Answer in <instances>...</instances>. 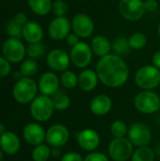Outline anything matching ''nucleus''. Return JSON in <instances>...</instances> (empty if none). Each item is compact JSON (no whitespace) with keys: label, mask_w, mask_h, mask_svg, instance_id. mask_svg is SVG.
I'll return each mask as SVG.
<instances>
[{"label":"nucleus","mask_w":160,"mask_h":161,"mask_svg":"<svg viewBox=\"0 0 160 161\" xmlns=\"http://www.w3.org/2000/svg\"><path fill=\"white\" fill-rule=\"evenodd\" d=\"M136 85L147 91L157 88L160 84V70L153 64L144 65L138 69L134 76Z\"/></svg>","instance_id":"7ed1b4c3"},{"label":"nucleus","mask_w":160,"mask_h":161,"mask_svg":"<svg viewBox=\"0 0 160 161\" xmlns=\"http://www.w3.org/2000/svg\"><path fill=\"white\" fill-rule=\"evenodd\" d=\"M113 103L111 98L107 94H98L91 100L90 104L91 111L96 116H104L112 108Z\"/></svg>","instance_id":"6ab92c4d"},{"label":"nucleus","mask_w":160,"mask_h":161,"mask_svg":"<svg viewBox=\"0 0 160 161\" xmlns=\"http://www.w3.org/2000/svg\"><path fill=\"white\" fill-rule=\"evenodd\" d=\"M52 152L48 145L40 144L35 146L32 151V158L34 161H47L49 159Z\"/></svg>","instance_id":"c756f323"},{"label":"nucleus","mask_w":160,"mask_h":161,"mask_svg":"<svg viewBox=\"0 0 160 161\" xmlns=\"http://www.w3.org/2000/svg\"><path fill=\"white\" fill-rule=\"evenodd\" d=\"M118 10L123 18L130 22L141 20L146 12L143 0H120Z\"/></svg>","instance_id":"0eeeda50"},{"label":"nucleus","mask_w":160,"mask_h":161,"mask_svg":"<svg viewBox=\"0 0 160 161\" xmlns=\"http://www.w3.org/2000/svg\"><path fill=\"white\" fill-rule=\"evenodd\" d=\"M69 54L73 65L79 69L87 68L91 63L93 58V52L91 50V44L81 41L76 45L72 47Z\"/></svg>","instance_id":"1a4fd4ad"},{"label":"nucleus","mask_w":160,"mask_h":161,"mask_svg":"<svg viewBox=\"0 0 160 161\" xmlns=\"http://www.w3.org/2000/svg\"><path fill=\"white\" fill-rule=\"evenodd\" d=\"M0 147L7 155H15L21 147V142L18 136L13 132H5L0 136Z\"/></svg>","instance_id":"4be33fe9"},{"label":"nucleus","mask_w":160,"mask_h":161,"mask_svg":"<svg viewBox=\"0 0 160 161\" xmlns=\"http://www.w3.org/2000/svg\"><path fill=\"white\" fill-rule=\"evenodd\" d=\"M129 41L126 37H117L112 42V51L118 56H125L131 52Z\"/></svg>","instance_id":"b1692460"},{"label":"nucleus","mask_w":160,"mask_h":161,"mask_svg":"<svg viewBox=\"0 0 160 161\" xmlns=\"http://www.w3.org/2000/svg\"><path fill=\"white\" fill-rule=\"evenodd\" d=\"M3 159V151L2 149H0V161H2Z\"/></svg>","instance_id":"37998d69"},{"label":"nucleus","mask_w":160,"mask_h":161,"mask_svg":"<svg viewBox=\"0 0 160 161\" xmlns=\"http://www.w3.org/2000/svg\"><path fill=\"white\" fill-rule=\"evenodd\" d=\"M157 33H158V36H159L160 38V23L159 25H158V26H157Z\"/></svg>","instance_id":"c03bdc74"},{"label":"nucleus","mask_w":160,"mask_h":161,"mask_svg":"<svg viewBox=\"0 0 160 161\" xmlns=\"http://www.w3.org/2000/svg\"><path fill=\"white\" fill-rule=\"evenodd\" d=\"M54 110L52 98L47 95H39L30 104V113L38 122L48 121L53 116Z\"/></svg>","instance_id":"39448f33"},{"label":"nucleus","mask_w":160,"mask_h":161,"mask_svg":"<svg viewBox=\"0 0 160 161\" xmlns=\"http://www.w3.org/2000/svg\"><path fill=\"white\" fill-rule=\"evenodd\" d=\"M65 42H66V43L69 45V46H71V47H73V46H74V45H76L79 42H80V38L75 34V33H74V32H71L67 37H66V39H65Z\"/></svg>","instance_id":"4c0bfd02"},{"label":"nucleus","mask_w":160,"mask_h":161,"mask_svg":"<svg viewBox=\"0 0 160 161\" xmlns=\"http://www.w3.org/2000/svg\"><path fill=\"white\" fill-rule=\"evenodd\" d=\"M95 71L99 81L108 88H120L124 86L130 75V70L123 57L111 53L99 58Z\"/></svg>","instance_id":"f257e3e1"},{"label":"nucleus","mask_w":160,"mask_h":161,"mask_svg":"<svg viewBox=\"0 0 160 161\" xmlns=\"http://www.w3.org/2000/svg\"><path fill=\"white\" fill-rule=\"evenodd\" d=\"M45 50H46L45 45L41 43V42H35V43H28L26 47V55L30 58L37 59V58H41L44 55Z\"/></svg>","instance_id":"7c9ffc66"},{"label":"nucleus","mask_w":160,"mask_h":161,"mask_svg":"<svg viewBox=\"0 0 160 161\" xmlns=\"http://www.w3.org/2000/svg\"><path fill=\"white\" fill-rule=\"evenodd\" d=\"M60 161H84V158L76 152H69L62 156Z\"/></svg>","instance_id":"e433bc0d"},{"label":"nucleus","mask_w":160,"mask_h":161,"mask_svg":"<svg viewBox=\"0 0 160 161\" xmlns=\"http://www.w3.org/2000/svg\"><path fill=\"white\" fill-rule=\"evenodd\" d=\"M11 63L5 58L3 56H0V78L6 77L10 74L11 71Z\"/></svg>","instance_id":"f704fd0d"},{"label":"nucleus","mask_w":160,"mask_h":161,"mask_svg":"<svg viewBox=\"0 0 160 161\" xmlns=\"http://www.w3.org/2000/svg\"><path fill=\"white\" fill-rule=\"evenodd\" d=\"M1 49H2V47H1V46H0V51H1Z\"/></svg>","instance_id":"a18cd8bd"},{"label":"nucleus","mask_w":160,"mask_h":161,"mask_svg":"<svg viewBox=\"0 0 160 161\" xmlns=\"http://www.w3.org/2000/svg\"><path fill=\"white\" fill-rule=\"evenodd\" d=\"M159 87H160V84H159Z\"/></svg>","instance_id":"49530a36"},{"label":"nucleus","mask_w":160,"mask_h":161,"mask_svg":"<svg viewBox=\"0 0 160 161\" xmlns=\"http://www.w3.org/2000/svg\"><path fill=\"white\" fill-rule=\"evenodd\" d=\"M99 82V77L95 70L89 68L82 69L78 75V87L81 91L85 92H90L93 91Z\"/></svg>","instance_id":"a211bd4d"},{"label":"nucleus","mask_w":160,"mask_h":161,"mask_svg":"<svg viewBox=\"0 0 160 161\" xmlns=\"http://www.w3.org/2000/svg\"><path fill=\"white\" fill-rule=\"evenodd\" d=\"M2 55L10 63H21L26 55V47L17 38H8L2 44Z\"/></svg>","instance_id":"423d86ee"},{"label":"nucleus","mask_w":160,"mask_h":161,"mask_svg":"<svg viewBox=\"0 0 160 161\" xmlns=\"http://www.w3.org/2000/svg\"><path fill=\"white\" fill-rule=\"evenodd\" d=\"M128 139L137 147L148 146L152 140V131L150 127L141 122L132 124L128 128Z\"/></svg>","instance_id":"9d476101"},{"label":"nucleus","mask_w":160,"mask_h":161,"mask_svg":"<svg viewBox=\"0 0 160 161\" xmlns=\"http://www.w3.org/2000/svg\"><path fill=\"white\" fill-rule=\"evenodd\" d=\"M128 132V127L124 121L116 120L110 125V133L114 138H123Z\"/></svg>","instance_id":"2f4dec72"},{"label":"nucleus","mask_w":160,"mask_h":161,"mask_svg":"<svg viewBox=\"0 0 160 161\" xmlns=\"http://www.w3.org/2000/svg\"><path fill=\"white\" fill-rule=\"evenodd\" d=\"M38 63L33 58H25L20 65V73L25 77H32L38 73Z\"/></svg>","instance_id":"393cba45"},{"label":"nucleus","mask_w":160,"mask_h":161,"mask_svg":"<svg viewBox=\"0 0 160 161\" xmlns=\"http://www.w3.org/2000/svg\"><path fill=\"white\" fill-rule=\"evenodd\" d=\"M39 91V86L31 77H21L13 87L12 95L16 102L20 104L31 103L36 97Z\"/></svg>","instance_id":"f03ea898"},{"label":"nucleus","mask_w":160,"mask_h":161,"mask_svg":"<svg viewBox=\"0 0 160 161\" xmlns=\"http://www.w3.org/2000/svg\"><path fill=\"white\" fill-rule=\"evenodd\" d=\"M72 30L81 39H88L92 36L94 32V23L93 20L86 13L75 14L72 21Z\"/></svg>","instance_id":"9b49d317"},{"label":"nucleus","mask_w":160,"mask_h":161,"mask_svg":"<svg viewBox=\"0 0 160 161\" xmlns=\"http://www.w3.org/2000/svg\"><path fill=\"white\" fill-rule=\"evenodd\" d=\"M84 161H109L108 158L100 152H91V154L87 155L84 158Z\"/></svg>","instance_id":"c9c22d12"},{"label":"nucleus","mask_w":160,"mask_h":161,"mask_svg":"<svg viewBox=\"0 0 160 161\" xmlns=\"http://www.w3.org/2000/svg\"><path fill=\"white\" fill-rule=\"evenodd\" d=\"M133 146L129 139L114 138L108 145V155L114 161H127L134 152Z\"/></svg>","instance_id":"6e6552de"},{"label":"nucleus","mask_w":160,"mask_h":161,"mask_svg":"<svg viewBox=\"0 0 160 161\" xmlns=\"http://www.w3.org/2000/svg\"><path fill=\"white\" fill-rule=\"evenodd\" d=\"M52 101H53L55 110H58V111H64L71 105L70 97L62 92H56L52 97Z\"/></svg>","instance_id":"bb28decb"},{"label":"nucleus","mask_w":160,"mask_h":161,"mask_svg":"<svg viewBox=\"0 0 160 161\" xmlns=\"http://www.w3.org/2000/svg\"><path fill=\"white\" fill-rule=\"evenodd\" d=\"M155 152L148 146L137 148L132 154L131 161H154Z\"/></svg>","instance_id":"cd10ccee"},{"label":"nucleus","mask_w":160,"mask_h":161,"mask_svg":"<svg viewBox=\"0 0 160 161\" xmlns=\"http://www.w3.org/2000/svg\"><path fill=\"white\" fill-rule=\"evenodd\" d=\"M60 79L54 72H45L39 79V91L43 95L53 96L58 92Z\"/></svg>","instance_id":"2eb2a0df"},{"label":"nucleus","mask_w":160,"mask_h":161,"mask_svg":"<svg viewBox=\"0 0 160 161\" xmlns=\"http://www.w3.org/2000/svg\"><path fill=\"white\" fill-rule=\"evenodd\" d=\"M99 134L91 128H86L81 130L77 135L78 145L85 151L93 152L100 145Z\"/></svg>","instance_id":"f3484780"},{"label":"nucleus","mask_w":160,"mask_h":161,"mask_svg":"<svg viewBox=\"0 0 160 161\" xmlns=\"http://www.w3.org/2000/svg\"><path fill=\"white\" fill-rule=\"evenodd\" d=\"M46 63L54 72H64L68 70L71 62L70 54L61 48H55L47 53Z\"/></svg>","instance_id":"ddd939ff"},{"label":"nucleus","mask_w":160,"mask_h":161,"mask_svg":"<svg viewBox=\"0 0 160 161\" xmlns=\"http://www.w3.org/2000/svg\"><path fill=\"white\" fill-rule=\"evenodd\" d=\"M31 11L39 16H45L52 10L53 0H27Z\"/></svg>","instance_id":"5701e85b"},{"label":"nucleus","mask_w":160,"mask_h":161,"mask_svg":"<svg viewBox=\"0 0 160 161\" xmlns=\"http://www.w3.org/2000/svg\"><path fill=\"white\" fill-rule=\"evenodd\" d=\"M69 138V129L61 124H56L50 126L46 131L45 141L50 146L54 148H58L65 145L68 142Z\"/></svg>","instance_id":"4468645a"},{"label":"nucleus","mask_w":160,"mask_h":161,"mask_svg":"<svg viewBox=\"0 0 160 161\" xmlns=\"http://www.w3.org/2000/svg\"><path fill=\"white\" fill-rule=\"evenodd\" d=\"M59 79H60V84L65 89L73 90L76 86H78V75L71 70H66L62 72Z\"/></svg>","instance_id":"a878e982"},{"label":"nucleus","mask_w":160,"mask_h":161,"mask_svg":"<svg viewBox=\"0 0 160 161\" xmlns=\"http://www.w3.org/2000/svg\"><path fill=\"white\" fill-rule=\"evenodd\" d=\"M24 139L27 143L33 146L42 144L46 138V132L43 127L37 123L27 124L23 131Z\"/></svg>","instance_id":"dca6fc26"},{"label":"nucleus","mask_w":160,"mask_h":161,"mask_svg":"<svg viewBox=\"0 0 160 161\" xmlns=\"http://www.w3.org/2000/svg\"><path fill=\"white\" fill-rule=\"evenodd\" d=\"M146 11L154 12L158 8V1L157 0H145L144 1Z\"/></svg>","instance_id":"ea45409f"},{"label":"nucleus","mask_w":160,"mask_h":161,"mask_svg":"<svg viewBox=\"0 0 160 161\" xmlns=\"http://www.w3.org/2000/svg\"><path fill=\"white\" fill-rule=\"evenodd\" d=\"M13 20H14L17 24H19L20 25H22V26H24V25L28 22L25 13V12H22V11L17 12V13L14 15Z\"/></svg>","instance_id":"58836bf2"},{"label":"nucleus","mask_w":160,"mask_h":161,"mask_svg":"<svg viewBox=\"0 0 160 161\" xmlns=\"http://www.w3.org/2000/svg\"><path fill=\"white\" fill-rule=\"evenodd\" d=\"M152 64L160 70V50L154 53L152 57Z\"/></svg>","instance_id":"a19ab883"},{"label":"nucleus","mask_w":160,"mask_h":161,"mask_svg":"<svg viewBox=\"0 0 160 161\" xmlns=\"http://www.w3.org/2000/svg\"><path fill=\"white\" fill-rule=\"evenodd\" d=\"M6 132V128H5V125L2 124V123H0V136H2L4 133Z\"/></svg>","instance_id":"79ce46f5"},{"label":"nucleus","mask_w":160,"mask_h":161,"mask_svg":"<svg viewBox=\"0 0 160 161\" xmlns=\"http://www.w3.org/2000/svg\"><path fill=\"white\" fill-rule=\"evenodd\" d=\"M68 11H69V6L65 0H55V1H53L51 12L55 15V17L66 16Z\"/></svg>","instance_id":"72a5a7b5"},{"label":"nucleus","mask_w":160,"mask_h":161,"mask_svg":"<svg viewBox=\"0 0 160 161\" xmlns=\"http://www.w3.org/2000/svg\"><path fill=\"white\" fill-rule=\"evenodd\" d=\"M7 34L10 38H23V26L17 24L13 19L9 20L6 25Z\"/></svg>","instance_id":"473e14b6"},{"label":"nucleus","mask_w":160,"mask_h":161,"mask_svg":"<svg viewBox=\"0 0 160 161\" xmlns=\"http://www.w3.org/2000/svg\"><path fill=\"white\" fill-rule=\"evenodd\" d=\"M23 38L28 43L41 42L43 38V29L41 25L35 21H28L23 26Z\"/></svg>","instance_id":"412c9836"},{"label":"nucleus","mask_w":160,"mask_h":161,"mask_svg":"<svg viewBox=\"0 0 160 161\" xmlns=\"http://www.w3.org/2000/svg\"><path fill=\"white\" fill-rule=\"evenodd\" d=\"M128 41L132 50H141L147 44V37L142 32H134L128 38Z\"/></svg>","instance_id":"c85d7f7f"},{"label":"nucleus","mask_w":160,"mask_h":161,"mask_svg":"<svg viewBox=\"0 0 160 161\" xmlns=\"http://www.w3.org/2000/svg\"><path fill=\"white\" fill-rule=\"evenodd\" d=\"M91 47L93 55L101 58L111 54L112 42L104 35H96L91 39Z\"/></svg>","instance_id":"aec40b11"},{"label":"nucleus","mask_w":160,"mask_h":161,"mask_svg":"<svg viewBox=\"0 0 160 161\" xmlns=\"http://www.w3.org/2000/svg\"><path fill=\"white\" fill-rule=\"evenodd\" d=\"M48 35L49 37L57 42H60L66 39L71 33L72 24L71 21L66 17H54L48 25Z\"/></svg>","instance_id":"f8f14e48"},{"label":"nucleus","mask_w":160,"mask_h":161,"mask_svg":"<svg viewBox=\"0 0 160 161\" xmlns=\"http://www.w3.org/2000/svg\"><path fill=\"white\" fill-rule=\"evenodd\" d=\"M134 106L136 109L143 114H153L160 109L159 95L153 92L143 90L134 98Z\"/></svg>","instance_id":"20e7f679"}]
</instances>
